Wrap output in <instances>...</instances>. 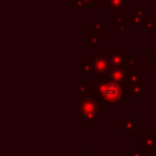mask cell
<instances>
[{"label": "cell", "mask_w": 156, "mask_h": 156, "mask_svg": "<svg viewBox=\"0 0 156 156\" xmlns=\"http://www.w3.org/2000/svg\"><path fill=\"white\" fill-rule=\"evenodd\" d=\"M90 93L79 96L78 102V118L84 126H98L99 124V99L96 96L95 88L89 89ZM88 90V91H89Z\"/></svg>", "instance_id": "1"}, {"label": "cell", "mask_w": 156, "mask_h": 156, "mask_svg": "<svg viewBox=\"0 0 156 156\" xmlns=\"http://www.w3.org/2000/svg\"><path fill=\"white\" fill-rule=\"evenodd\" d=\"M127 85L116 83L108 78H105L95 83L96 96L100 102L105 104H119L121 100L127 96Z\"/></svg>", "instance_id": "2"}, {"label": "cell", "mask_w": 156, "mask_h": 156, "mask_svg": "<svg viewBox=\"0 0 156 156\" xmlns=\"http://www.w3.org/2000/svg\"><path fill=\"white\" fill-rule=\"evenodd\" d=\"M89 60H90L93 68H94V72L96 74L95 76V83L107 78V74H108L110 69L112 68L108 60L104 55H90Z\"/></svg>", "instance_id": "3"}, {"label": "cell", "mask_w": 156, "mask_h": 156, "mask_svg": "<svg viewBox=\"0 0 156 156\" xmlns=\"http://www.w3.org/2000/svg\"><path fill=\"white\" fill-rule=\"evenodd\" d=\"M106 58L111 63L112 67H127L128 62V54L126 49H106Z\"/></svg>", "instance_id": "4"}, {"label": "cell", "mask_w": 156, "mask_h": 156, "mask_svg": "<svg viewBox=\"0 0 156 156\" xmlns=\"http://www.w3.org/2000/svg\"><path fill=\"white\" fill-rule=\"evenodd\" d=\"M107 78L116 83H119L122 85L128 84V72L121 67H112L107 74Z\"/></svg>", "instance_id": "5"}, {"label": "cell", "mask_w": 156, "mask_h": 156, "mask_svg": "<svg viewBox=\"0 0 156 156\" xmlns=\"http://www.w3.org/2000/svg\"><path fill=\"white\" fill-rule=\"evenodd\" d=\"M156 146V138H154V134H145L143 138L139 139V147L141 152L152 154L154 149Z\"/></svg>", "instance_id": "6"}, {"label": "cell", "mask_w": 156, "mask_h": 156, "mask_svg": "<svg viewBox=\"0 0 156 156\" xmlns=\"http://www.w3.org/2000/svg\"><path fill=\"white\" fill-rule=\"evenodd\" d=\"M127 96L128 98H143L144 96L143 85L141 84H128Z\"/></svg>", "instance_id": "7"}, {"label": "cell", "mask_w": 156, "mask_h": 156, "mask_svg": "<svg viewBox=\"0 0 156 156\" xmlns=\"http://www.w3.org/2000/svg\"><path fill=\"white\" fill-rule=\"evenodd\" d=\"M126 7H128L127 0H106V9L119 10V9H126Z\"/></svg>", "instance_id": "8"}, {"label": "cell", "mask_w": 156, "mask_h": 156, "mask_svg": "<svg viewBox=\"0 0 156 156\" xmlns=\"http://www.w3.org/2000/svg\"><path fill=\"white\" fill-rule=\"evenodd\" d=\"M144 72H132L128 71V84H141L144 80Z\"/></svg>", "instance_id": "9"}, {"label": "cell", "mask_w": 156, "mask_h": 156, "mask_svg": "<svg viewBox=\"0 0 156 156\" xmlns=\"http://www.w3.org/2000/svg\"><path fill=\"white\" fill-rule=\"evenodd\" d=\"M123 128H124L126 133L128 134V136H133V134L138 130V122L136 121H124Z\"/></svg>", "instance_id": "10"}, {"label": "cell", "mask_w": 156, "mask_h": 156, "mask_svg": "<svg viewBox=\"0 0 156 156\" xmlns=\"http://www.w3.org/2000/svg\"><path fill=\"white\" fill-rule=\"evenodd\" d=\"M79 69L83 72V74L87 77V76H94L95 72H94V68H93V65L90 62V60H84L83 61V65L79 66Z\"/></svg>", "instance_id": "11"}, {"label": "cell", "mask_w": 156, "mask_h": 156, "mask_svg": "<svg viewBox=\"0 0 156 156\" xmlns=\"http://www.w3.org/2000/svg\"><path fill=\"white\" fill-rule=\"evenodd\" d=\"M89 27H90L91 33H100V32H102L105 29V22L104 21H99V22L91 21L89 23Z\"/></svg>", "instance_id": "12"}, {"label": "cell", "mask_w": 156, "mask_h": 156, "mask_svg": "<svg viewBox=\"0 0 156 156\" xmlns=\"http://www.w3.org/2000/svg\"><path fill=\"white\" fill-rule=\"evenodd\" d=\"M99 45H100L99 33H91L89 37V46L90 48H99Z\"/></svg>", "instance_id": "13"}, {"label": "cell", "mask_w": 156, "mask_h": 156, "mask_svg": "<svg viewBox=\"0 0 156 156\" xmlns=\"http://www.w3.org/2000/svg\"><path fill=\"white\" fill-rule=\"evenodd\" d=\"M73 4H74V9H93L94 6L93 5H90L88 1H85V0H73Z\"/></svg>", "instance_id": "14"}, {"label": "cell", "mask_w": 156, "mask_h": 156, "mask_svg": "<svg viewBox=\"0 0 156 156\" xmlns=\"http://www.w3.org/2000/svg\"><path fill=\"white\" fill-rule=\"evenodd\" d=\"M89 89H90V88H89V85H88L85 82H80V83H78V93H79V96L85 95V94L88 93Z\"/></svg>", "instance_id": "15"}, {"label": "cell", "mask_w": 156, "mask_h": 156, "mask_svg": "<svg viewBox=\"0 0 156 156\" xmlns=\"http://www.w3.org/2000/svg\"><path fill=\"white\" fill-rule=\"evenodd\" d=\"M129 156H144V155L141 152H139V151H135L133 149H129Z\"/></svg>", "instance_id": "16"}, {"label": "cell", "mask_w": 156, "mask_h": 156, "mask_svg": "<svg viewBox=\"0 0 156 156\" xmlns=\"http://www.w3.org/2000/svg\"><path fill=\"white\" fill-rule=\"evenodd\" d=\"M85 1H88L90 5H93L94 6V4H96V2H99V0H85Z\"/></svg>", "instance_id": "17"}, {"label": "cell", "mask_w": 156, "mask_h": 156, "mask_svg": "<svg viewBox=\"0 0 156 156\" xmlns=\"http://www.w3.org/2000/svg\"><path fill=\"white\" fill-rule=\"evenodd\" d=\"M152 156H156V146H155V149H154V152H152Z\"/></svg>", "instance_id": "18"}, {"label": "cell", "mask_w": 156, "mask_h": 156, "mask_svg": "<svg viewBox=\"0 0 156 156\" xmlns=\"http://www.w3.org/2000/svg\"><path fill=\"white\" fill-rule=\"evenodd\" d=\"M106 156H122V155H106Z\"/></svg>", "instance_id": "19"}, {"label": "cell", "mask_w": 156, "mask_h": 156, "mask_svg": "<svg viewBox=\"0 0 156 156\" xmlns=\"http://www.w3.org/2000/svg\"><path fill=\"white\" fill-rule=\"evenodd\" d=\"M144 156H152L151 154H146V155H144Z\"/></svg>", "instance_id": "20"}, {"label": "cell", "mask_w": 156, "mask_h": 156, "mask_svg": "<svg viewBox=\"0 0 156 156\" xmlns=\"http://www.w3.org/2000/svg\"><path fill=\"white\" fill-rule=\"evenodd\" d=\"M155 99H156V95H155Z\"/></svg>", "instance_id": "21"}]
</instances>
